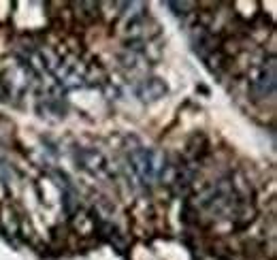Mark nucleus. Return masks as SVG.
I'll list each match as a JSON object with an SVG mask.
<instances>
[{
	"label": "nucleus",
	"mask_w": 277,
	"mask_h": 260,
	"mask_svg": "<svg viewBox=\"0 0 277 260\" xmlns=\"http://www.w3.org/2000/svg\"><path fill=\"white\" fill-rule=\"evenodd\" d=\"M11 164H7V162H0V179L7 184V181H11Z\"/></svg>",
	"instance_id": "7"
},
{
	"label": "nucleus",
	"mask_w": 277,
	"mask_h": 260,
	"mask_svg": "<svg viewBox=\"0 0 277 260\" xmlns=\"http://www.w3.org/2000/svg\"><path fill=\"white\" fill-rule=\"evenodd\" d=\"M169 9H173L175 15H188V9H196V2H167Z\"/></svg>",
	"instance_id": "6"
},
{
	"label": "nucleus",
	"mask_w": 277,
	"mask_h": 260,
	"mask_svg": "<svg viewBox=\"0 0 277 260\" xmlns=\"http://www.w3.org/2000/svg\"><path fill=\"white\" fill-rule=\"evenodd\" d=\"M130 160V167L132 171L137 173V177L143 184H154L156 177H158V171H160V164L156 160V152H151L149 147H134L128 156Z\"/></svg>",
	"instance_id": "2"
},
{
	"label": "nucleus",
	"mask_w": 277,
	"mask_h": 260,
	"mask_svg": "<svg viewBox=\"0 0 277 260\" xmlns=\"http://www.w3.org/2000/svg\"><path fill=\"white\" fill-rule=\"evenodd\" d=\"M62 203H64V211H66V216L73 217L75 211H77V207H79V198L75 196V192L70 190V188H66V192H64Z\"/></svg>",
	"instance_id": "5"
},
{
	"label": "nucleus",
	"mask_w": 277,
	"mask_h": 260,
	"mask_svg": "<svg viewBox=\"0 0 277 260\" xmlns=\"http://www.w3.org/2000/svg\"><path fill=\"white\" fill-rule=\"evenodd\" d=\"M277 90V70H275V60L271 58L267 64L258 66L250 77V96L252 100L260 103V100L273 98Z\"/></svg>",
	"instance_id": "1"
},
{
	"label": "nucleus",
	"mask_w": 277,
	"mask_h": 260,
	"mask_svg": "<svg viewBox=\"0 0 277 260\" xmlns=\"http://www.w3.org/2000/svg\"><path fill=\"white\" fill-rule=\"evenodd\" d=\"M0 96H4V87H2V84H0Z\"/></svg>",
	"instance_id": "8"
},
{
	"label": "nucleus",
	"mask_w": 277,
	"mask_h": 260,
	"mask_svg": "<svg viewBox=\"0 0 277 260\" xmlns=\"http://www.w3.org/2000/svg\"><path fill=\"white\" fill-rule=\"evenodd\" d=\"M134 92H137V96L143 103H154V100H160L162 96H167L169 86L162 79H158V77H145V79H141L134 86Z\"/></svg>",
	"instance_id": "4"
},
{
	"label": "nucleus",
	"mask_w": 277,
	"mask_h": 260,
	"mask_svg": "<svg viewBox=\"0 0 277 260\" xmlns=\"http://www.w3.org/2000/svg\"><path fill=\"white\" fill-rule=\"evenodd\" d=\"M75 160H77L81 169H85L87 173H92V175H105L109 171L107 158L100 152L92 150V147H79L77 153H75Z\"/></svg>",
	"instance_id": "3"
}]
</instances>
